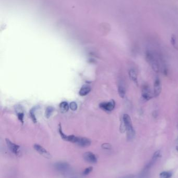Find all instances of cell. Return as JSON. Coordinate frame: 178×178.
Wrapping results in <instances>:
<instances>
[{"label":"cell","instance_id":"ba28073f","mask_svg":"<svg viewBox=\"0 0 178 178\" xmlns=\"http://www.w3.org/2000/svg\"><path fill=\"white\" fill-rule=\"evenodd\" d=\"M6 143L8 148L12 153L16 156L19 154L20 151V146L19 145L13 143L12 141H10V140L8 138L6 139Z\"/></svg>","mask_w":178,"mask_h":178},{"label":"cell","instance_id":"2e32d148","mask_svg":"<svg viewBox=\"0 0 178 178\" xmlns=\"http://www.w3.org/2000/svg\"><path fill=\"white\" fill-rule=\"evenodd\" d=\"M53 111H54V109L52 107L49 106L47 107L46 111V117L47 118H49L51 116Z\"/></svg>","mask_w":178,"mask_h":178},{"label":"cell","instance_id":"5bb4252c","mask_svg":"<svg viewBox=\"0 0 178 178\" xmlns=\"http://www.w3.org/2000/svg\"><path fill=\"white\" fill-rule=\"evenodd\" d=\"M118 93L121 98H124L126 94L125 88L122 84H120L118 86Z\"/></svg>","mask_w":178,"mask_h":178},{"label":"cell","instance_id":"603a6c76","mask_svg":"<svg viewBox=\"0 0 178 178\" xmlns=\"http://www.w3.org/2000/svg\"><path fill=\"white\" fill-rule=\"evenodd\" d=\"M134 176L133 175H128V176H124V177H123L121 178H134Z\"/></svg>","mask_w":178,"mask_h":178},{"label":"cell","instance_id":"8fae6325","mask_svg":"<svg viewBox=\"0 0 178 178\" xmlns=\"http://www.w3.org/2000/svg\"><path fill=\"white\" fill-rule=\"evenodd\" d=\"M129 77L132 81H133L135 84H138V79H137V73L135 69H131L129 72Z\"/></svg>","mask_w":178,"mask_h":178},{"label":"cell","instance_id":"d4e9b609","mask_svg":"<svg viewBox=\"0 0 178 178\" xmlns=\"http://www.w3.org/2000/svg\"><path fill=\"white\" fill-rule=\"evenodd\" d=\"M77 178V177H72V178Z\"/></svg>","mask_w":178,"mask_h":178},{"label":"cell","instance_id":"9c48e42d","mask_svg":"<svg viewBox=\"0 0 178 178\" xmlns=\"http://www.w3.org/2000/svg\"><path fill=\"white\" fill-rule=\"evenodd\" d=\"M83 158L85 161L90 163H96L98 159L95 154L91 152H87L83 154Z\"/></svg>","mask_w":178,"mask_h":178},{"label":"cell","instance_id":"d6986e66","mask_svg":"<svg viewBox=\"0 0 178 178\" xmlns=\"http://www.w3.org/2000/svg\"><path fill=\"white\" fill-rule=\"evenodd\" d=\"M69 108L72 110L73 111H76L77 109V104L76 102H72L70 104H69Z\"/></svg>","mask_w":178,"mask_h":178},{"label":"cell","instance_id":"7a4b0ae2","mask_svg":"<svg viewBox=\"0 0 178 178\" xmlns=\"http://www.w3.org/2000/svg\"><path fill=\"white\" fill-rule=\"evenodd\" d=\"M67 141L76 144L77 145L82 147H88L90 146L91 144V141L89 138L84 137L75 136L74 135L68 136Z\"/></svg>","mask_w":178,"mask_h":178},{"label":"cell","instance_id":"277c9868","mask_svg":"<svg viewBox=\"0 0 178 178\" xmlns=\"http://www.w3.org/2000/svg\"><path fill=\"white\" fill-rule=\"evenodd\" d=\"M55 170L60 172H66L70 168L69 163L64 161H58L53 165Z\"/></svg>","mask_w":178,"mask_h":178},{"label":"cell","instance_id":"7c38bea8","mask_svg":"<svg viewBox=\"0 0 178 178\" xmlns=\"http://www.w3.org/2000/svg\"><path fill=\"white\" fill-rule=\"evenodd\" d=\"M91 91V88L88 85H84L79 90V94L82 97L86 96Z\"/></svg>","mask_w":178,"mask_h":178},{"label":"cell","instance_id":"6da1fadb","mask_svg":"<svg viewBox=\"0 0 178 178\" xmlns=\"http://www.w3.org/2000/svg\"><path fill=\"white\" fill-rule=\"evenodd\" d=\"M122 119L123 123V132L124 131H126L127 140L129 141H131L133 139L135 135V131L133 126L131 118L129 115L124 114L123 116Z\"/></svg>","mask_w":178,"mask_h":178},{"label":"cell","instance_id":"cb8c5ba5","mask_svg":"<svg viewBox=\"0 0 178 178\" xmlns=\"http://www.w3.org/2000/svg\"><path fill=\"white\" fill-rule=\"evenodd\" d=\"M177 150L178 151V146L177 147Z\"/></svg>","mask_w":178,"mask_h":178},{"label":"cell","instance_id":"8992f818","mask_svg":"<svg viewBox=\"0 0 178 178\" xmlns=\"http://www.w3.org/2000/svg\"><path fill=\"white\" fill-rule=\"evenodd\" d=\"M34 148L38 153H39L41 155H42L45 158H47V159H51L52 158V156L49 152H48L44 147H43L39 144H35L34 145Z\"/></svg>","mask_w":178,"mask_h":178},{"label":"cell","instance_id":"9a60e30c","mask_svg":"<svg viewBox=\"0 0 178 178\" xmlns=\"http://www.w3.org/2000/svg\"><path fill=\"white\" fill-rule=\"evenodd\" d=\"M160 178H170L172 176V173L170 172L163 171L160 173Z\"/></svg>","mask_w":178,"mask_h":178},{"label":"cell","instance_id":"ffe728a7","mask_svg":"<svg viewBox=\"0 0 178 178\" xmlns=\"http://www.w3.org/2000/svg\"><path fill=\"white\" fill-rule=\"evenodd\" d=\"M18 118L20 120V122H22V123H23V120H24V113L22 111H20V112L18 111Z\"/></svg>","mask_w":178,"mask_h":178},{"label":"cell","instance_id":"3957f363","mask_svg":"<svg viewBox=\"0 0 178 178\" xmlns=\"http://www.w3.org/2000/svg\"><path fill=\"white\" fill-rule=\"evenodd\" d=\"M146 57L147 62L151 65L153 71L156 72H158L159 69L158 63L153 54L149 51H147L146 52Z\"/></svg>","mask_w":178,"mask_h":178},{"label":"cell","instance_id":"52a82bcc","mask_svg":"<svg viewBox=\"0 0 178 178\" xmlns=\"http://www.w3.org/2000/svg\"><path fill=\"white\" fill-rule=\"evenodd\" d=\"M116 103L113 99L107 102H102L99 104L100 108L103 109L104 111H111L114 110L115 107Z\"/></svg>","mask_w":178,"mask_h":178},{"label":"cell","instance_id":"ac0fdd59","mask_svg":"<svg viewBox=\"0 0 178 178\" xmlns=\"http://www.w3.org/2000/svg\"><path fill=\"white\" fill-rule=\"evenodd\" d=\"M36 111V108H33L32 109H31V111H30V115L31 118L32 119V121H34L35 123L37 122V119L35 116V112Z\"/></svg>","mask_w":178,"mask_h":178},{"label":"cell","instance_id":"30bf717a","mask_svg":"<svg viewBox=\"0 0 178 178\" xmlns=\"http://www.w3.org/2000/svg\"><path fill=\"white\" fill-rule=\"evenodd\" d=\"M161 91V84L159 78H156L153 85V96L158 97Z\"/></svg>","mask_w":178,"mask_h":178},{"label":"cell","instance_id":"5b68a950","mask_svg":"<svg viewBox=\"0 0 178 178\" xmlns=\"http://www.w3.org/2000/svg\"><path fill=\"white\" fill-rule=\"evenodd\" d=\"M142 97L143 99L146 101L151 100L153 98V95L151 91V89L149 85L145 84L144 85L142 88Z\"/></svg>","mask_w":178,"mask_h":178},{"label":"cell","instance_id":"4fadbf2b","mask_svg":"<svg viewBox=\"0 0 178 178\" xmlns=\"http://www.w3.org/2000/svg\"><path fill=\"white\" fill-rule=\"evenodd\" d=\"M69 106L67 102H62L60 104V109L62 113H65L69 111Z\"/></svg>","mask_w":178,"mask_h":178},{"label":"cell","instance_id":"44dd1931","mask_svg":"<svg viewBox=\"0 0 178 178\" xmlns=\"http://www.w3.org/2000/svg\"><path fill=\"white\" fill-rule=\"evenodd\" d=\"M102 147L104 149L109 150L111 148V145L109 143H104L102 144Z\"/></svg>","mask_w":178,"mask_h":178},{"label":"cell","instance_id":"7402d4cb","mask_svg":"<svg viewBox=\"0 0 178 178\" xmlns=\"http://www.w3.org/2000/svg\"><path fill=\"white\" fill-rule=\"evenodd\" d=\"M171 43L172 44L174 47H176V38L174 36H172V37L171 38Z\"/></svg>","mask_w":178,"mask_h":178},{"label":"cell","instance_id":"e0dca14e","mask_svg":"<svg viewBox=\"0 0 178 178\" xmlns=\"http://www.w3.org/2000/svg\"><path fill=\"white\" fill-rule=\"evenodd\" d=\"M93 170V167H89L86 168L85 169H84L83 171L82 174H83V176H87V175H89V173H91Z\"/></svg>","mask_w":178,"mask_h":178}]
</instances>
